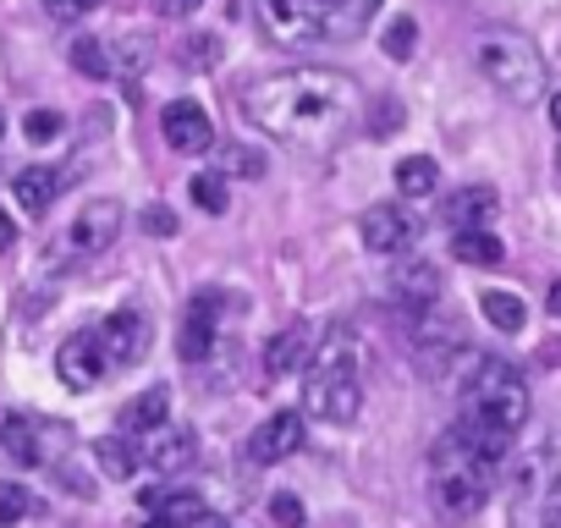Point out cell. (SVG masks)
Masks as SVG:
<instances>
[{
    "mask_svg": "<svg viewBox=\"0 0 561 528\" xmlns=\"http://www.w3.org/2000/svg\"><path fill=\"white\" fill-rule=\"evenodd\" d=\"M358 105V83L336 67H293L259 78L242 94V111L287 149H331Z\"/></svg>",
    "mask_w": 561,
    "mask_h": 528,
    "instance_id": "1",
    "label": "cell"
},
{
    "mask_svg": "<svg viewBox=\"0 0 561 528\" xmlns=\"http://www.w3.org/2000/svg\"><path fill=\"white\" fill-rule=\"evenodd\" d=\"M375 12H380V0H259V28L275 45L304 50V45L358 39Z\"/></svg>",
    "mask_w": 561,
    "mask_h": 528,
    "instance_id": "2",
    "label": "cell"
},
{
    "mask_svg": "<svg viewBox=\"0 0 561 528\" xmlns=\"http://www.w3.org/2000/svg\"><path fill=\"white\" fill-rule=\"evenodd\" d=\"M495 457H484L462 429H446L435 440V457H430V501L440 517L462 523L473 517L484 501H490V484H495Z\"/></svg>",
    "mask_w": 561,
    "mask_h": 528,
    "instance_id": "3",
    "label": "cell"
},
{
    "mask_svg": "<svg viewBox=\"0 0 561 528\" xmlns=\"http://www.w3.org/2000/svg\"><path fill=\"white\" fill-rule=\"evenodd\" d=\"M358 353L347 342L342 325L325 331V342L309 353V369H304V413L309 418H325V424H347L358 418Z\"/></svg>",
    "mask_w": 561,
    "mask_h": 528,
    "instance_id": "4",
    "label": "cell"
},
{
    "mask_svg": "<svg viewBox=\"0 0 561 528\" xmlns=\"http://www.w3.org/2000/svg\"><path fill=\"white\" fill-rule=\"evenodd\" d=\"M462 424L512 440L528 424V380L506 358H479L462 386Z\"/></svg>",
    "mask_w": 561,
    "mask_h": 528,
    "instance_id": "5",
    "label": "cell"
},
{
    "mask_svg": "<svg viewBox=\"0 0 561 528\" xmlns=\"http://www.w3.org/2000/svg\"><path fill=\"white\" fill-rule=\"evenodd\" d=\"M479 72L517 105H534L545 94V56L517 28H484L479 34Z\"/></svg>",
    "mask_w": 561,
    "mask_h": 528,
    "instance_id": "6",
    "label": "cell"
},
{
    "mask_svg": "<svg viewBox=\"0 0 561 528\" xmlns=\"http://www.w3.org/2000/svg\"><path fill=\"white\" fill-rule=\"evenodd\" d=\"M408 336H413V353L430 364V369H440V364H451L462 347H468V325L451 314V309H419V314H408Z\"/></svg>",
    "mask_w": 561,
    "mask_h": 528,
    "instance_id": "7",
    "label": "cell"
},
{
    "mask_svg": "<svg viewBox=\"0 0 561 528\" xmlns=\"http://www.w3.org/2000/svg\"><path fill=\"white\" fill-rule=\"evenodd\" d=\"M122 220H127V209H122L116 198H89V204L67 220V242H61V253H78V259L105 253V248L122 237Z\"/></svg>",
    "mask_w": 561,
    "mask_h": 528,
    "instance_id": "8",
    "label": "cell"
},
{
    "mask_svg": "<svg viewBox=\"0 0 561 528\" xmlns=\"http://www.w3.org/2000/svg\"><path fill=\"white\" fill-rule=\"evenodd\" d=\"M226 292H198L193 303H187V314H182V331H176V353H182V364H204L209 353H215V342H220V320H226Z\"/></svg>",
    "mask_w": 561,
    "mask_h": 528,
    "instance_id": "9",
    "label": "cell"
},
{
    "mask_svg": "<svg viewBox=\"0 0 561 528\" xmlns=\"http://www.w3.org/2000/svg\"><path fill=\"white\" fill-rule=\"evenodd\" d=\"M100 331V347H105V364L111 369H133V364H144V353H149V342H154V325H149V314L144 309H116L105 325H94Z\"/></svg>",
    "mask_w": 561,
    "mask_h": 528,
    "instance_id": "10",
    "label": "cell"
},
{
    "mask_svg": "<svg viewBox=\"0 0 561 528\" xmlns=\"http://www.w3.org/2000/svg\"><path fill=\"white\" fill-rule=\"evenodd\" d=\"M56 375H61L67 391H89V386H100V380L111 375L105 347H100V331H78V336H67L61 353H56Z\"/></svg>",
    "mask_w": 561,
    "mask_h": 528,
    "instance_id": "11",
    "label": "cell"
},
{
    "mask_svg": "<svg viewBox=\"0 0 561 528\" xmlns=\"http://www.w3.org/2000/svg\"><path fill=\"white\" fill-rule=\"evenodd\" d=\"M160 127H165V144H171L176 154H204V149H215V122H209V111L193 105V100H171L165 116H160Z\"/></svg>",
    "mask_w": 561,
    "mask_h": 528,
    "instance_id": "12",
    "label": "cell"
},
{
    "mask_svg": "<svg viewBox=\"0 0 561 528\" xmlns=\"http://www.w3.org/2000/svg\"><path fill=\"white\" fill-rule=\"evenodd\" d=\"M304 446V413H270L253 435H248V462L270 468V462H287Z\"/></svg>",
    "mask_w": 561,
    "mask_h": 528,
    "instance_id": "13",
    "label": "cell"
},
{
    "mask_svg": "<svg viewBox=\"0 0 561 528\" xmlns=\"http://www.w3.org/2000/svg\"><path fill=\"white\" fill-rule=\"evenodd\" d=\"M391 298H397L402 314L430 309V303L440 298V271H435L430 259H402L397 271H391Z\"/></svg>",
    "mask_w": 561,
    "mask_h": 528,
    "instance_id": "14",
    "label": "cell"
},
{
    "mask_svg": "<svg viewBox=\"0 0 561 528\" xmlns=\"http://www.w3.org/2000/svg\"><path fill=\"white\" fill-rule=\"evenodd\" d=\"M413 237H419V220L402 204H375L364 215V248L369 253H402Z\"/></svg>",
    "mask_w": 561,
    "mask_h": 528,
    "instance_id": "15",
    "label": "cell"
},
{
    "mask_svg": "<svg viewBox=\"0 0 561 528\" xmlns=\"http://www.w3.org/2000/svg\"><path fill=\"white\" fill-rule=\"evenodd\" d=\"M495 209H501V198H495V187H457V193L446 198V209H440V220H446L451 231H490V220H495Z\"/></svg>",
    "mask_w": 561,
    "mask_h": 528,
    "instance_id": "16",
    "label": "cell"
},
{
    "mask_svg": "<svg viewBox=\"0 0 561 528\" xmlns=\"http://www.w3.org/2000/svg\"><path fill=\"white\" fill-rule=\"evenodd\" d=\"M144 462H149L160 479H176V473H187V468L198 462V435H193V429H154Z\"/></svg>",
    "mask_w": 561,
    "mask_h": 528,
    "instance_id": "17",
    "label": "cell"
},
{
    "mask_svg": "<svg viewBox=\"0 0 561 528\" xmlns=\"http://www.w3.org/2000/svg\"><path fill=\"white\" fill-rule=\"evenodd\" d=\"M61 187H67V171H56V165H28V171L12 176V193H18V204H23L28 215H45Z\"/></svg>",
    "mask_w": 561,
    "mask_h": 528,
    "instance_id": "18",
    "label": "cell"
},
{
    "mask_svg": "<svg viewBox=\"0 0 561 528\" xmlns=\"http://www.w3.org/2000/svg\"><path fill=\"white\" fill-rule=\"evenodd\" d=\"M0 451H7L18 468H34L39 462V424L18 408H0Z\"/></svg>",
    "mask_w": 561,
    "mask_h": 528,
    "instance_id": "19",
    "label": "cell"
},
{
    "mask_svg": "<svg viewBox=\"0 0 561 528\" xmlns=\"http://www.w3.org/2000/svg\"><path fill=\"white\" fill-rule=\"evenodd\" d=\"M314 353V336H309V325H287L270 347H264V375H293V369H304V358Z\"/></svg>",
    "mask_w": 561,
    "mask_h": 528,
    "instance_id": "20",
    "label": "cell"
},
{
    "mask_svg": "<svg viewBox=\"0 0 561 528\" xmlns=\"http://www.w3.org/2000/svg\"><path fill=\"white\" fill-rule=\"evenodd\" d=\"M165 418H171V391L165 386H154V391H144V397H133L122 408V429L127 435H154V429H165Z\"/></svg>",
    "mask_w": 561,
    "mask_h": 528,
    "instance_id": "21",
    "label": "cell"
},
{
    "mask_svg": "<svg viewBox=\"0 0 561 528\" xmlns=\"http://www.w3.org/2000/svg\"><path fill=\"white\" fill-rule=\"evenodd\" d=\"M451 253L462 264H473V271H495V264L506 259V248H501L495 231H451Z\"/></svg>",
    "mask_w": 561,
    "mask_h": 528,
    "instance_id": "22",
    "label": "cell"
},
{
    "mask_svg": "<svg viewBox=\"0 0 561 528\" xmlns=\"http://www.w3.org/2000/svg\"><path fill=\"white\" fill-rule=\"evenodd\" d=\"M435 182H440V165H435L430 154H408V160L397 165V193H402V198H430Z\"/></svg>",
    "mask_w": 561,
    "mask_h": 528,
    "instance_id": "23",
    "label": "cell"
},
{
    "mask_svg": "<svg viewBox=\"0 0 561 528\" xmlns=\"http://www.w3.org/2000/svg\"><path fill=\"white\" fill-rule=\"evenodd\" d=\"M479 309H484V320H490L501 336H517L523 320H528V314H523V298H512V292H484Z\"/></svg>",
    "mask_w": 561,
    "mask_h": 528,
    "instance_id": "24",
    "label": "cell"
},
{
    "mask_svg": "<svg viewBox=\"0 0 561 528\" xmlns=\"http://www.w3.org/2000/svg\"><path fill=\"white\" fill-rule=\"evenodd\" d=\"M215 176H264V154L259 149H248V144H226V149H215Z\"/></svg>",
    "mask_w": 561,
    "mask_h": 528,
    "instance_id": "25",
    "label": "cell"
},
{
    "mask_svg": "<svg viewBox=\"0 0 561 528\" xmlns=\"http://www.w3.org/2000/svg\"><path fill=\"white\" fill-rule=\"evenodd\" d=\"M94 457H100V468H105L111 479H133V473H138V451H133L122 435H100V440H94Z\"/></svg>",
    "mask_w": 561,
    "mask_h": 528,
    "instance_id": "26",
    "label": "cell"
},
{
    "mask_svg": "<svg viewBox=\"0 0 561 528\" xmlns=\"http://www.w3.org/2000/svg\"><path fill=\"white\" fill-rule=\"evenodd\" d=\"M154 517H165L171 528H198L204 517H209V506L198 501V495H187V490H171L165 501H160V512Z\"/></svg>",
    "mask_w": 561,
    "mask_h": 528,
    "instance_id": "27",
    "label": "cell"
},
{
    "mask_svg": "<svg viewBox=\"0 0 561 528\" xmlns=\"http://www.w3.org/2000/svg\"><path fill=\"white\" fill-rule=\"evenodd\" d=\"M72 67H78V72H89V78H111L105 39H78V45H72Z\"/></svg>",
    "mask_w": 561,
    "mask_h": 528,
    "instance_id": "28",
    "label": "cell"
},
{
    "mask_svg": "<svg viewBox=\"0 0 561 528\" xmlns=\"http://www.w3.org/2000/svg\"><path fill=\"white\" fill-rule=\"evenodd\" d=\"M193 204L204 209V215H220L226 209V176H215V171H204V176H193Z\"/></svg>",
    "mask_w": 561,
    "mask_h": 528,
    "instance_id": "29",
    "label": "cell"
},
{
    "mask_svg": "<svg viewBox=\"0 0 561 528\" xmlns=\"http://www.w3.org/2000/svg\"><path fill=\"white\" fill-rule=\"evenodd\" d=\"M413 45H419V23H413V18H397V23L386 28V56H391V61H408Z\"/></svg>",
    "mask_w": 561,
    "mask_h": 528,
    "instance_id": "30",
    "label": "cell"
},
{
    "mask_svg": "<svg viewBox=\"0 0 561 528\" xmlns=\"http://www.w3.org/2000/svg\"><path fill=\"white\" fill-rule=\"evenodd\" d=\"M61 127H67V122H61V111H28V116H23V133H28L34 144H56V138H61Z\"/></svg>",
    "mask_w": 561,
    "mask_h": 528,
    "instance_id": "31",
    "label": "cell"
},
{
    "mask_svg": "<svg viewBox=\"0 0 561 528\" xmlns=\"http://www.w3.org/2000/svg\"><path fill=\"white\" fill-rule=\"evenodd\" d=\"M28 490L23 484H0V528H12V523H23L28 517Z\"/></svg>",
    "mask_w": 561,
    "mask_h": 528,
    "instance_id": "32",
    "label": "cell"
},
{
    "mask_svg": "<svg viewBox=\"0 0 561 528\" xmlns=\"http://www.w3.org/2000/svg\"><path fill=\"white\" fill-rule=\"evenodd\" d=\"M397 127H402V105H397V100H375V116H369V133H375V138H391Z\"/></svg>",
    "mask_w": 561,
    "mask_h": 528,
    "instance_id": "33",
    "label": "cell"
},
{
    "mask_svg": "<svg viewBox=\"0 0 561 528\" xmlns=\"http://www.w3.org/2000/svg\"><path fill=\"white\" fill-rule=\"evenodd\" d=\"M270 517H275L280 528H304V501H298V495H275V501H270Z\"/></svg>",
    "mask_w": 561,
    "mask_h": 528,
    "instance_id": "34",
    "label": "cell"
},
{
    "mask_svg": "<svg viewBox=\"0 0 561 528\" xmlns=\"http://www.w3.org/2000/svg\"><path fill=\"white\" fill-rule=\"evenodd\" d=\"M100 7V0H45V12L56 18V23H78V18H89Z\"/></svg>",
    "mask_w": 561,
    "mask_h": 528,
    "instance_id": "35",
    "label": "cell"
},
{
    "mask_svg": "<svg viewBox=\"0 0 561 528\" xmlns=\"http://www.w3.org/2000/svg\"><path fill=\"white\" fill-rule=\"evenodd\" d=\"M144 231H154V237H165V231H176V215L154 204V209H144Z\"/></svg>",
    "mask_w": 561,
    "mask_h": 528,
    "instance_id": "36",
    "label": "cell"
},
{
    "mask_svg": "<svg viewBox=\"0 0 561 528\" xmlns=\"http://www.w3.org/2000/svg\"><path fill=\"white\" fill-rule=\"evenodd\" d=\"M539 528H561V479H556L550 495H545V517H539Z\"/></svg>",
    "mask_w": 561,
    "mask_h": 528,
    "instance_id": "37",
    "label": "cell"
},
{
    "mask_svg": "<svg viewBox=\"0 0 561 528\" xmlns=\"http://www.w3.org/2000/svg\"><path fill=\"white\" fill-rule=\"evenodd\" d=\"M198 7H204V0H154V12H160V18H193Z\"/></svg>",
    "mask_w": 561,
    "mask_h": 528,
    "instance_id": "38",
    "label": "cell"
},
{
    "mask_svg": "<svg viewBox=\"0 0 561 528\" xmlns=\"http://www.w3.org/2000/svg\"><path fill=\"white\" fill-rule=\"evenodd\" d=\"M12 242H18V220L0 209V253H12Z\"/></svg>",
    "mask_w": 561,
    "mask_h": 528,
    "instance_id": "39",
    "label": "cell"
},
{
    "mask_svg": "<svg viewBox=\"0 0 561 528\" xmlns=\"http://www.w3.org/2000/svg\"><path fill=\"white\" fill-rule=\"evenodd\" d=\"M539 358H545V364H561V342H545V347H539Z\"/></svg>",
    "mask_w": 561,
    "mask_h": 528,
    "instance_id": "40",
    "label": "cell"
},
{
    "mask_svg": "<svg viewBox=\"0 0 561 528\" xmlns=\"http://www.w3.org/2000/svg\"><path fill=\"white\" fill-rule=\"evenodd\" d=\"M545 309H550V314H556V320H561V282H556V287H550V303H545Z\"/></svg>",
    "mask_w": 561,
    "mask_h": 528,
    "instance_id": "41",
    "label": "cell"
},
{
    "mask_svg": "<svg viewBox=\"0 0 561 528\" xmlns=\"http://www.w3.org/2000/svg\"><path fill=\"white\" fill-rule=\"evenodd\" d=\"M550 122H556V127H561V89H556V94H550Z\"/></svg>",
    "mask_w": 561,
    "mask_h": 528,
    "instance_id": "42",
    "label": "cell"
},
{
    "mask_svg": "<svg viewBox=\"0 0 561 528\" xmlns=\"http://www.w3.org/2000/svg\"><path fill=\"white\" fill-rule=\"evenodd\" d=\"M144 528H171V523H165V517H149V523H144Z\"/></svg>",
    "mask_w": 561,
    "mask_h": 528,
    "instance_id": "43",
    "label": "cell"
},
{
    "mask_svg": "<svg viewBox=\"0 0 561 528\" xmlns=\"http://www.w3.org/2000/svg\"><path fill=\"white\" fill-rule=\"evenodd\" d=\"M198 528H231V523H215V517H204V523H198Z\"/></svg>",
    "mask_w": 561,
    "mask_h": 528,
    "instance_id": "44",
    "label": "cell"
}]
</instances>
